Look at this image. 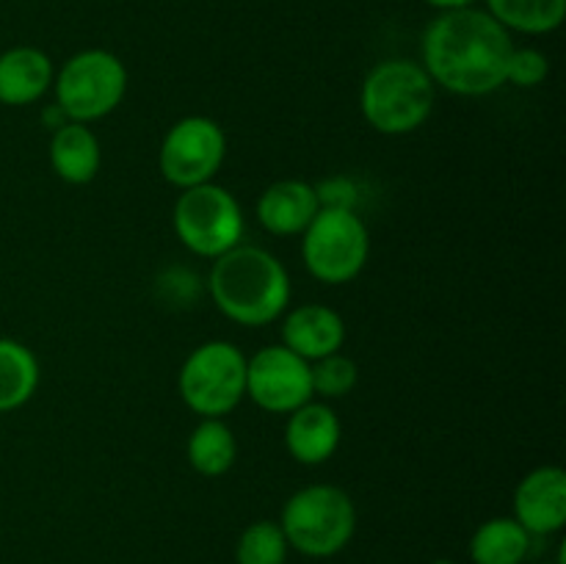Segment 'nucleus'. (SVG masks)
Here are the masks:
<instances>
[{
	"label": "nucleus",
	"mask_w": 566,
	"mask_h": 564,
	"mask_svg": "<svg viewBox=\"0 0 566 564\" xmlns=\"http://www.w3.org/2000/svg\"><path fill=\"white\" fill-rule=\"evenodd\" d=\"M55 83V105L70 122H97L114 114L127 92V70L111 50H81L64 61Z\"/></svg>",
	"instance_id": "nucleus-6"
},
{
	"label": "nucleus",
	"mask_w": 566,
	"mask_h": 564,
	"mask_svg": "<svg viewBox=\"0 0 566 564\" xmlns=\"http://www.w3.org/2000/svg\"><path fill=\"white\" fill-rule=\"evenodd\" d=\"M551 61L536 48H514L506 64V83L517 88H534L547 81Z\"/></svg>",
	"instance_id": "nucleus-23"
},
{
	"label": "nucleus",
	"mask_w": 566,
	"mask_h": 564,
	"mask_svg": "<svg viewBox=\"0 0 566 564\" xmlns=\"http://www.w3.org/2000/svg\"><path fill=\"white\" fill-rule=\"evenodd\" d=\"M343 426L326 401H307L287 415L285 448L298 464H324L340 448Z\"/></svg>",
	"instance_id": "nucleus-13"
},
{
	"label": "nucleus",
	"mask_w": 566,
	"mask_h": 564,
	"mask_svg": "<svg viewBox=\"0 0 566 564\" xmlns=\"http://www.w3.org/2000/svg\"><path fill=\"white\" fill-rule=\"evenodd\" d=\"M182 404L202 418H224L247 398V357L230 341L193 348L177 376Z\"/></svg>",
	"instance_id": "nucleus-5"
},
{
	"label": "nucleus",
	"mask_w": 566,
	"mask_h": 564,
	"mask_svg": "<svg viewBox=\"0 0 566 564\" xmlns=\"http://www.w3.org/2000/svg\"><path fill=\"white\" fill-rule=\"evenodd\" d=\"M39 387V363L28 346L0 337V412L20 409Z\"/></svg>",
	"instance_id": "nucleus-19"
},
{
	"label": "nucleus",
	"mask_w": 566,
	"mask_h": 564,
	"mask_svg": "<svg viewBox=\"0 0 566 564\" xmlns=\"http://www.w3.org/2000/svg\"><path fill=\"white\" fill-rule=\"evenodd\" d=\"M310 376H313V396L332 401V398H346L357 387L359 368L352 357L337 352L310 363Z\"/></svg>",
	"instance_id": "nucleus-22"
},
{
	"label": "nucleus",
	"mask_w": 566,
	"mask_h": 564,
	"mask_svg": "<svg viewBox=\"0 0 566 564\" xmlns=\"http://www.w3.org/2000/svg\"><path fill=\"white\" fill-rule=\"evenodd\" d=\"M434 97V81L423 64L387 59L365 75L359 88V111L376 133L407 136L429 122Z\"/></svg>",
	"instance_id": "nucleus-3"
},
{
	"label": "nucleus",
	"mask_w": 566,
	"mask_h": 564,
	"mask_svg": "<svg viewBox=\"0 0 566 564\" xmlns=\"http://www.w3.org/2000/svg\"><path fill=\"white\" fill-rule=\"evenodd\" d=\"M539 564H564V562H539Z\"/></svg>",
	"instance_id": "nucleus-26"
},
{
	"label": "nucleus",
	"mask_w": 566,
	"mask_h": 564,
	"mask_svg": "<svg viewBox=\"0 0 566 564\" xmlns=\"http://www.w3.org/2000/svg\"><path fill=\"white\" fill-rule=\"evenodd\" d=\"M53 61L44 50L28 44L6 50L0 53V103L11 108L36 103L53 86Z\"/></svg>",
	"instance_id": "nucleus-15"
},
{
	"label": "nucleus",
	"mask_w": 566,
	"mask_h": 564,
	"mask_svg": "<svg viewBox=\"0 0 566 564\" xmlns=\"http://www.w3.org/2000/svg\"><path fill=\"white\" fill-rule=\"evenodd\" d=\"M103 149L94 130L83 122H66L50 136V166L70 186H86L97 177Z\"/></svg>",
	"instance_id": "nucleus-16"
},
{
	"label": "nucleus",
	"mask_w": 566,
	"mask_h": 564,
	"mask_svg": "<svg viewBox=\"0 0 566 564\" xmlns=\"http://www.w3.org/2000/svg\"><path fill=\"white\" fill-rule=\"evenodd\" d=\"M321 197L318 188L310 182L285 177L276 180L260 194L258 199V219L271 236H302L310 221L318 216Z\"/></svg>",
	"instance_id": "nucleus-14"
},
{
	"label": "nucleus",
	"mask_w": 566,
	"mask_h": 564,
	"mask_svg": "<svg viewBox=\"0 0 566 564\" xmlns=\"http://www.w3.org/2000/svg\"><path fill=\"white\" fill-rule=\"evenodd\" d=\"M512 518L531 536L558 534L566 523V473L556 464L531 470L514 490Z\"/></svg>",
	"instance_id": "nucleus-11"
},
{
	"label": "nucleus",
	"mask_w": 566,
	"mask_h": 564,
	"mask_svg": "<svg viewBox=\"0 0 566 564\" xmlns=\"http://www.w3.org/2000/svg\"><path fill=\"white\" fill-rule=\"evenodd\" d=\"M188 464L205 479L230 473L238 459V442L230 426L221 418H202L188 437Z\"/></svg>",
	"instance_id": "nucleus-18"
},
{
	"label": "nucleus",
	"mask_w": 566,
	"mask_h": 564,
	"mask_svg": "<svg viewBox=\"0 0 566 564\" xmlns=\"http://www.w3.org/2000/svg\"><path fill=\"white\" fill-rule=\"evenodd\" d=\"M280 529L291 551L307 558H329L352 542L357 531V506L340 487L310 484L287 498Z\"/></svg>",
	"instance_id": "nucleus-4"
},
{
	"label": "nucleus",
	"mask_w": 566,
	"mask_h": 564,
	"mask_svg": "<svg viewBox=\"0 0 566 564\" xmlns=\"http://www.w3.org/2000/svg\"><path fill=\"white\" fill-rule=\"evenodd\" d=\"M423 3L434 6L437 11H453V9H468L475 0H423Z\"/></svg>",
	"instance_id": "nucleus-24"
},
{
	"label": "nucleus",
	"mask_w": 566,
	"mask_h": 564,
	"mask_svg": "<svg viewBox=\"0 0 566 564\" xmlns=\"http://www.w3.org/2000/svg\"><path fill=\"white\" fill-rule=\"evenodd\" d=\"M534 536L514 518H490L470 536L473 564H523Z\"/></svg>",
	"instance_id": "nucleus-17"
},
{
	"label": "nucleus",
	"mask_w": 566,
	"mask_h": 564,
	"mask_svg": "<svg viewBox=\"0 0 566 564\" xmlns=\"http://www.w3.org/2000/svg\"><path fill=\"white\" fill-rule=\"evenodd\" d=\"M368 254V227L352 208H321L302 232L304 265L324 285H346L357 280Z\"/></svg>",
	"instance_id": "nucleus-7"
},
{
	"label": "nucleus",
	"mask_w": 566,
	"mask_h": 564,
	"mask_svg": "<svg viewBox=\"0 0 566 564\" xmlns=\"http://www.w3.org/2000/svg\"><path fill=\"white\" fill-rule=\"evenodd\" d=\"M423 70L434 86L462 97H484L506 86L514 42L506 28L484 9L440 11L423 33Z\"/></svg>",
	"instance_id": "nucleus-1"
},
{
	"label": "nucleus",
	"mask_w": 566,
	"mask_h": 564,
	"mask_svg": "<svg viewBox=\"0 0 566 564\" xmlns=\"http://www.w3.org/2000/svg\"><path fill=\"white\" fill-rule=\"evenodd\" d=\"M208 291L230 321L265 326L274 324L291 304V276L269 249L238 243L213 260Z\"/></svg>",
	"instance_id": "nucleus-2"
},
{
	"label": "nucleus",
	"mask_w": 566,
	"mask_h": 564,
	"mask_svg": "<svg viewBox=\"0 0 566 564\" xmlns=\"http://www.w3.org/2000/svg\"><path fill=\"white\" fill-rule=\"evenodd\" d=\"M227 155V136L210 116H182L169 127L158 149V169L166 182L186 188L213 182Z\"/></svg>",
	"instance_id": "nucleus-9"
},
{
	"label": "nucleus",
	"mask_w": 566,
	"mask_h": 564,
	"mask_svg": "<svg viewBox=\"0 0 566 564\" xmlns=\"http://www.w3.org/2000/svg\"><path fill=\"white\" fill-rule=\"evenodd\" d=\"M247 396L271 415H291L313 401L310 363L287 346H263L247 359Z\"/></svg>",
	"instance_id": "nucleus-10"
},
{
	"label": "nucleus",
	"mask_w": 566,
	"mask_h": 564,
	"mask_svg": "<svg viewBox=\"0 0 566 564\" xmlns=\"http://www.w3.org/2000/svg\"><path fill=\"white\" fill-rule=\"evenodd\" d=\"M282 315H285L282 318V346H287L307 363L337 354L346 343V321L326 304H298Z\"/></svg>",
	"instance_id": "nucleus-12"
},
{
	"label": "nucleus",
	"mask_w": 566,
	"mask_h": 564,
	"mask_svg": "<svg viewBox=\"0 0 566 564\" xmlns=\"http://www.w3.org/2000/svg\"><path fill=\"white\" fill-rule=\"evenodd\" d=\"M431 564H457V562H451V558H434Z\"/></svg>",
	"instance_id": "nucleus-25"
},
{
	"label": "nucleus",
	"mask_w": 566,
	"mask_h": 564,
	"mask_svg": "<svg viewBox=\"0 0 566 564\" xmlns=\"http://www.w3.org/2000/svg\"><path fill=\"white\" fill-rule=\"evenodd\" d=\"M486 11L506 31L539 33L556 31L566 17V0H486Z\"/></svg>",
	"instance_id": "nucleus-20"
},
{
	"label": "nucleus",
	"mask_w": 566,
	"mask_h": 564,
	"mask_svg": "<svg viewBox=\"0 0 566 564\" xmlns=\"http://www.w3.org/2000/svg\"><path fill=\"white\" fill-rule=\"evenodd\" d=\"M291 545L274 520H258L241 531L235 545L238 564H285Z\"/></svg>",
	"instance_id": "nucleus-21"
},
{
	"label": "nucleus",
	"mask_w": 566,
	"mask_h": 564,
	"mask_svg": "<svg viewBox=\"0 0 566 564\" xmlns=\"http://www.w3.org/2000/svg\"><path fill=\"white\" fill-rule=\"evenodd\" d=\"M171 224L188 252L210 260L238 247L247 230L241 205L219 182L186 188L175 202Z\"/></svg>",
	"instance_id": "nucleus-8"
}]
</instances>
